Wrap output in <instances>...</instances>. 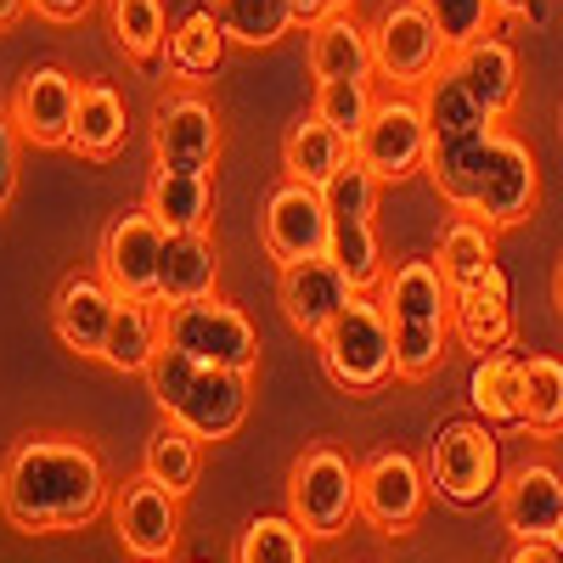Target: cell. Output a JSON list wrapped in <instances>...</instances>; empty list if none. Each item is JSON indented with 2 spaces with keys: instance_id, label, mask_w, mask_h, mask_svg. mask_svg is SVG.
<instances>
[{
  "instance_id": "cell-1",
  "label": "cell",
  "mask_w": 563,
  "mask_h": 563,
  "mask_svg": "<svg viewBox=\"0 0 563 563\" xmlns=\"http://www.w3.org/2000/svg\"><path fill=\"white\" fill-rule=\"evenodd\" d=\"M113 507L102 451L85 434H23L0 456V512L23 536H68Z\"/></svg>"
},
{
  "instance_id": "cell-2",
  "label": "cell",
  "mask_w": 563,
  "mask_h": 563,
  "mask_svg": "<svg viewBox=\"0 0 563 563\" xmlns=\"http://www.w3.org/2000/svg\"><path fill=\"white\" fill-rule=\"evenodd\" d=\"M249 378L254 372H231V366H209V361H192L186 350L164 344L147 366V395L153 406L180 422V429H192L203 445H220L231 440L249 422Z\"/></svg>"
},
{
  "instance_id": "cell-3",
  "label": "cell",
  "mask_w": 563,
  "mask_h": 563,
  "mask_svg": "<svg viewBox=\"0 0 563 563\" xmlns=\"http://www.w3.org/2000/svg\"><path fill=\"white\" fill-rule=\"evenodd\" d=\"M395 321V378H429L451 350V282L434 260H400L378 282Z\"/></svg>"
},
{
  "instance_id": "cell-4",
  "label": "cell",
  "mask_w": 563,
  "mask_h": 563,
  "mask_svg": "<svg viewBox=\"0 0 563 563\" xmlns=\"http://www.w3.org/2000/svg\"><path fill=\"white\" fill-rule=\"evenodd\" d=\"M316 350H321L327 378L344 395H378L395 378V321H389L384 299L355 294L333 321H327Z\"/></svg>"
},
{
  "instance_id": "cell-5",
  "label": "cell",
  "mask_w": 563,
  "mask_h": 563,
  "mask_svg": "<svg viewBox=\"0 0 563 563\" xmlns=\"http://www.w3.org/2000/svg\"><path fill=\"white\" fill-rule=\"evenodd\" d=\"M355 474L361 467L339 445H305L299 451L294 474H288V512L310 541H333L350 530V519H361Z\"/></svg>"
},
{
  "instance_id": "cell-6",
  "label": "cell",
  "mask_w": 563,
  "mask_h": 563,
  "mask_svg": "<svg viewBox=\"0 0 563 563\" xmlns=\"http://www.w3.org/2000/svg\"><path fill=\"white\" fill-rule=\"evenodd\" d=\"M429 490L451 507H479L501 490V445L490 422L456 417L429 440Z\"/></svg>"
},
{
  "instance_id": "cell-7",
  "label": "cell",
  "mask_w": 563,
  "mask_h": 563,
  "mask_svg": "<svg viewBox=\"0 0 563 563\" xmlns=\"http://www.w3.org/2000/svg\"><path fill=\"white\" fill-rule=\"evenodd\" d=\"M164 344L186 350L192 361L209 366H231V372H254L260 366V333L254 321L225 305V299H192V305H164Z\"/></svg>"
},
{
  "instance_id": "cell-8",
  "label": "cell",
  "mask_w": 563,
  "mask_h": 563,
  "mask_svg": "<svg viewBox=\"0 0 563 563\" xmlns=\"http://www.w3.org/2000/svg\"><path fill=\"white\" fill-rule=\"evenodd\" d=\"M372 57H378V79H389L395 90H422L440 63H445V40L429 18L422 0H389L372 18Z\"/></svg>"
},
{
  "instance_id": "cell-9",
  "label": "cell",
  "mask_w": 563,
  "mask_h": 563,
  "mask_svg": "<svg viewBox=\"0 0 563 563\" xmlns=\"http://www.w3.org/2000/svg\"><path fill=\"white\" fill-rule=\"evenodd\" d=\"M429 147H434V135H429V119H422V102L411 97V90L378 97L366 130L355 135V158L384 186L389 180H411L422 164H429Z\"/></svg>"
},
{
  "instance_id": "cell-10",
  "label": "cell",
  "mask_w": 563,
  "mask_h": 563,
  "mask_svg": "<svg viewBox=\"0 0 563 563\" xmlns=\"http://www.w3.org/2000/svg\"><path fill=\"white\" fill-rule=\"evenodd\" d=\"M164 220L141 203V209H119L102 231L97 249V271L119 299H153L158 305V254H164Z\"/></svg>"
},
{
  "instance_id": "cell-11",
  "label": "cell",
  "mask_w": 563,
  "mask_h": 563,
  "mask_svg": "<svg viewBox=\"0 0 563 563\" xmlns=\"http://www.w3.org/2000/svg\"><path fill=\"white\" fill-rule=\"evenodd\" d=\"M355 501H361V519L378 536H406L422 519V501H429V467L406 451L366 456L355 474Z\"/></svg>"
},
{
  "instance_id": "cell-12",
  "label": "cell",
  "mask_w": 563,
  "mask_h": 563,
  "mask_svg": "<svg viewBox=\"0 0 563 563\" xmlns=\"http://www.w3.org/2000/svg\"><path fill=\"white\" fill-rule=\"evenodd\" d=\"M260 243H265V254L276 260V271H282V265H299V260H321L327 243H333V214H327L321 186L282 180L276 192L265 198Z\"/></svg>"
},
{
  "instance_id": "cell-13",
  "label": "cell",
  "mask_w": 563,
  "mask_h": 563,
  "mask_svg": "<svg viewBox=\"0 0 563 563\" xmlns=\"http://www.w3.org/2000/svg\"><path fill=\"white\" fill-rule=\"evenodd\" d=\"M113 530H119V541H124L130 558L169 563V552L180 547V496L164 490L147 474L124 479L113 490Z\"/></svg>"
},
{
  "instance_id": "cell-14",
  "label": "cell",
  "mask_w": 563,
  "mask_h": 563,
  "mask_svg": "<svg viewBox=\"0 0 563 563\" xmlns=\"http://www.w3.org/2000/svg\"><path fill=\"white\" fill-rule=\"evenodd\" d=\"M74 108H79V79L57 63H40L18 79L7 113H12V124L29 147H68Z\"/></svg>"
},
{
  "instance_id": "cell-15",
  "label": "cell",
  "mask_w": 563,
  "mask_h": 563,
  "mask_svg": "<svg viewBox=\"0 0 563 563\" xmlns=\"http://www.w3.org/2000/svg\"><path fill=\"white\" fill-rule=\"evenodd\" d=\"M496 512L512 541H558V525H563V474L552 462L530 456L519 462L512 474H501V490H496Z\"/></svg>"
},
{
  "instance_id": "cell-16",
  "label": "cell",
  "mask_w": 563,
  "mask_h": 563,
  "mask_svg": "<svg viewBox=\"0 0 563 563\" xmlns=\"http://www.w3.org/2000/svg\"><path fill=\"white\" fill-rule=\"evenodd\" d=\"M536 192H541L536 153L525 147L519 135H501V130H496V147H490V164H485V180H479L474 220H485L490 231H507V225L530 220Z\"/></svg>"
},
{
  "instance_id": "cell-17",
  "label": "cell",
  "mask_w": 563,
  "mask_h": 563,
  "mask_svg": "<svg viewBox=\"0 0 563 563\" xmlns=\"http://www.w3.org/2000/svg\"><path fill=\"white\" fill-rule=\"evenodd\" d=\"M153 158L169 169H214L220 158V113L198 90H175L153 113Z\"/></svg>"
},
{
  "instance_id": "cell-18",
  "label": "cell",
  "mask_w": 563,
  "mask_h": 563,
  "mask_svg": "<svg viewBox=\"0 0 563 563\" xmlns=\"http://www.w3.org/2000/svg\"><path fill=\"white\" fill-rule=\"evenodd\" d=\"M113 310H119V294L102 282V271H68L63 288L52 294V327L63 350H74L79 361H102Z\"/></svg>"
},
{
  "instance_id": "cell-19",
  "label": "cell",
  "mask_w": 563,
  "mask_h": 563,
  "mask_svg": "<svg viewBox=\"0 0 563 563\" xmlns=\"http://www.w3.org/2000/svg\"><path fill=\"white\" fill-rule=\"evenodd\" d=\"M350 299H355L350 276L327 254L321 260H299V265H282V276H276V305H282V316H288L294 333H305V339H321L327 321H333Z\"/></svg>"
},
{
  "instance_id": "cell-20",
  "label": "cell",
  "mask_w": 563,
  "mask_h": 563,
  "mask_svg": "<svg viewBox=\"0 0 563 563\" xmlns=\"http://www.w3.org/2000/svg\"><path fill=\"white\" fill-rule=\"evenodd\" d=\"M451 339L474 361L512 350V288H507L501 265H490L479 282L451 294Z\"/></svg>"
},
{
  "instance_id": "cell-21",
  "label": "cell",
  "mask_w": 563,
  "mask_h": 563,
  "mask_svg": "<svg viewBox=\"0 0 563 563\" xmlns=\"http://www.w3.org/2000/svg\"><path fill=\"white\" fill-rule=\"evenodd\" d=\"M316 85L321 79H378V57H372V23L355 12H333L310 23V52H305Z\"/></svg>"
},
{
  "instance_id": "cell-22",
  "label": "cell",
  "mask_w": 563,
  "mask_h": 563,
  "mask_svg": "<svg viewBox=\"0 0 563 563\" xmlns=\"http://www.w3.org/2000/svg\"><path fill=\"white\" fill-rule=\"evenodd\" d=\"M124 135H130V108L108 79H85L79 85V108H74V130H68V153L90 158V164H108L124 153Z\"/></svg>"
},
{
  "instance_id": "cell-23",
  "label": "cell",
  "mask_w": 563,
  "mask_h": 563,
  "mask_svg": "<svg viewBox=\"0 0 563 563\" xmlns=\"http://www.w3.org/2000/svg\"><path fill=\"white\" fill-rule=\"evenodd\" d=\"M220 282V254L209 231H169L158 254V305H192L209 299Z\"/></svg>"
},
{
  "instance_id": "cell-24",
  "label": "cell",
  "mask_w": 563,
  "mask_h": 563,
  "mask_svg": "<svg viewBox=\"0 0 563 563\" xmlns=\"http://www.w3.org/2000/svg\"><path fill=\"white\" fill-rule=\"evenodd\" d=\"M490 147H496V130H479V135H456V141H434L429 147V180L434 192L445 198V209L456 214H474L479 203V180H485V164H490Z\"/></svg>"
},
{
  "instance_id": "cell-25",
  "label": "cell",
  "mask_w": 563,
  "mask_h": 563,
  "mask_svg": "<svg viewBox=\"0 0 563 563\" xmlns=\"http://www.w3.org/2000/svg\"><path fill=\"white\" fill-rule=\"evenodd\" d=\"M445 63L456 68V79L474 90V97H479L496 119L519 102V57H512L507 40L485 34V40H474V45H462V52H451Z\"/></svg>"
},
{
  "instance_id": "cell-26",
  "label": "cell",
  "mask_w": 563,
  "mask_h": 563,
  "mask_svg": "<svg viewBox=\"0 0 563 563\" xmlns=\"http://www.w3.org/2000/svg\"><path fill=\"white\" fill-rule=\"evenodd\" d=\"M147 209L164 220V231H209V220H214V175L158 164L153 180H147Z\"/></svg>"
},
{
  "instance_id": "cell-27",
  "label": "cell",
  "mask_w": 563,
  "mask_h": 563,
  "mask_svg": "<svg viewBox=\"0 0 563 563\" xmlns=\"http://www.w3.org/2000/svg\"><path fill=\"white\" fill-rule=\"evenodd\" d=\"M467 400L490 429H525V355H479L474 378H467Z\"/></svg>"
},
{
  "instance_id": "cell-28",
  "label": "cell",
  "mask_w": 563,
  "mask_h": 563,
  "mask_svg": "<svg viewBox=\"0 0 563 563\" xmlns=\"http://www.w3.org/2000/svg\"><path fill=\"white\" fill-rule=\"evenodd\" d=\"M164 305H153V299H119V310H113V327H108V344H102V366H113V372H141L147 378V366H153V355L164 350Z\"/></svg>"
},
{
  "instance_id": "cell-29",
  "label": "cell",
  "mask_w": 563,
  "mask_h": 563,
  "mask_svg": "<svg viewBox=\"0 0 563 563\" xmlns=\"http://www.w3.org/2000/svg\"><path fill=\"white\" fill-rule=\"evenodd\" d=\"M417 102H422V119H429V135H434V141H456V135L496 130V113L456 79L451 63H440V74L417 90Z\"/></svg>"
},
{
  "instance_id": "cell-30",
  "label": "cell",
  "mask_w": 563,
  "mask_h": 563,
  "mask_svg": "<svg viewBox=\"0 0 563 563\" xmlns=\"http://www.w3.org/2000/svg\"><path fill=\"white\" fill-rule=\"evenodd\" d=\"M225 45H231V34H225V23H220L214 7H186L169 23V74L186 79V85L209 79L225 63Z\"/></svg>"
},
{
  "instance_id": "cell-31",
  "label": "cell",
  "mask_w": 563,
  "mask_h": 563,
  "mask_svg": "<svg viewBox=\"0 0 563 563\" xmlns=\"http://www.w3.org/2000/svg\"><path fill=\"white\" fill-rule=\"evenodd\" d=\"M350 158H355L350 135H339L333 124L316 119V113H305L288 130V141H282V169H288V180H305V186H327L333 169H344Z\"/></svg>"
},
{
  "instance_id": "cell-32",
  "label": "cell",
  "mask_w": 563,
  "mask_h": 563,
  "mask_svg": "<svg viewBox=\"0 0 563 563\" xmlns=\"http://www.w3.org/2000/svg\"><path fill=\"white\" fill-rule=\"evenodd\" d=\"M108 18H113V40L119 52L135 68H164L169 63V18H164V0H108Z\"/></svg>"
},
{
  "instance_id": "cell-33",
  "label": "cell",
  "mask_w": 563,
  "mask_h": 563,
  "mask_svg": "<svg viewBox=\"0 0 563 563\" xmlns=\"http://www.w3.org/2000/svg\"><path fill=\"white\" fill-rule=\"evenodd\" d=\"M141 474L147 479H158L164 490H175V496H186L198 485V474H203V440L192 434V429H180V422H158V429L147 434V451H141Z\"/></svg>"
},
{
  "instance_id": "cell-34",
  "label": "cell",
  "mask_w": 563,
  "mask_h": 563,
  "mask_svg": "<svg viewBox=\"0 0 563 563\" xmlns=\"http://www.w3.org/2000/svg\"><path fill=\"white\" fill-rule=\"evenodd\" d=\"M440 276L451 282V294L467 288V282H479L490 265H496V231L474 214H456L445 225V238H440V254H434Z\"/></svg>"
},
{
  "instance_id": "cell-35",
  "label": "cell",
  "mask_w": 563,
  "mask_h": 563,
  "mask_svg": "<svg viewBox=\"0 0 563 563\" xmlns=\"http://www.w3.org/2000/svg\"><path fill=\"white\" fill-rule=\"evenodd\" d=\"M327 260H333L355 294H372L384 282V243H378V225L372 220H333V243H327Z\"/></svg>"
},
{
  "instance_id": "cell-36",
  "label": "cell",
  "mask_w": 563,
  "mask_h": 563,
  "mask_svg": "<svg viewBox=\"0 0 563 563\" xmlns=\"http://www.w3.org/2000/svg\"><path fill=\"white\" fill-rule=\"evenodd\" d=\"M214 12L225 23V34L238 40V45H276V40H288L299 29V12H294V0H214Z\"/></svg>"
},
{
  "instance_id": "cell-37",
  "label": "cell",
  "mask_w": 563,
  "mask_h": 563,
  "mask_svg": "<svg viewBox=\"0 0 563 563\" xmlns=\"http://www.w3.org/2000/svg\"><path fill=\"white\" fill-rule=\"evenodd\" d=\"M238 563H310V536L294 512H260L238 536Z\"/></svg>"
},
{
  "instance_id": "cell-38",
  "label": "cell",
  "mask_w": 563,
  "mask_h": 563,
  "mask_svg": "<svg viewBox=\"0 0 563 563\" xmlns=\"http://www.w3.org/2000/svg\"><path fill=\"white\" fill-rule=\"evenodd\" d=\"M525 429L536 440L563 434V361L558 355H525Z\"/></svg>"
},
{
  "instance_id": "cell-39",
  "label": "cell",
  "mask_w": 563,
  "mask_h": 563,
  "mask_svg": "<svg viewBox=\"0 0 563 563\" xmlns=\"http://www.w3.org/2000/svg\"><path fill=\"white\" fill-rule=\"evenodd\" d=\"M372 108H378V90H372V79H321V85H316V102H310L316 119H327L339 135H350V147H355V135L366 130Z\"/></svg>"
},
{
  "instance_id": "cell-40",
  "label": "cell",
  "mask_w": 563,
  "mask_h": 563,
  "mask_svg": "<svg viewBox=\"0 0 563 563\" xmlns=\"http://www.w3.org/2000/svg\"><path fill=\"white\" fill-rule=\"evenodd\" d=\"M378 175H372L361 158H350L344 169H333V180L321 186V198H327V214L333 220H372L378 214Z\"/></svg>"
},
{
  "instance_id": "cell-41",
  "label": "cell",
  "mask_w": 563,
  "mask_h": 563,
  "mask_svg": "<svg viewBox=\"0 0 563 563\" xmlns=\"http://www.w3.org/2000/svg\"><path fill=\"white\" fill-rule=\"evenodd\" d=\"M422 7H429V18H434V29L445 40V57L462 52V45H474V40H485L490 18H496L490 0H422Z\"/></svg>"
},
{
  "instance_id": "cell-42",
  "label": "cell",
  "mask_w": 563,
  "mask_h": 563,
  "mask_svg": "<svg viewBox=\"0 0 563 563\" xmlns=\"http://www.w3.org/2000/svg\"><path fill=\"white\" fill-rule=\"evenodd\" d=\"M18 124H12V113H0V209H7L12 198H18Z\"/></svg>"
},
{
  "instance_id": "cell-43",
  "label": "cell",
  "mask_w": 563,
  "mask_h": 563,
  "mask_svg": "<svg viewBox=\"0 0 563 563\" xmlns=\"http://www.w3.org/2000/svg\"><path fill=\"white\" fill-rule=\"evenodd\" d=\"M29 7L40 18H52V23H85L90 12H97V0H29Z\"/></svg>"
},
{
  "instance_id": "cell-44",
  "label": "cell",
  "mask_w": 563,
  "mask_h": 563,
  "mask_svg": "<svg viewBox=\"0 0 563 563\" xmlns=\"http://www.w3.org/2000/svg\"><path fill=\"white\" fill-rule=\"evenodd\" d=\"M507 563H563V552H558V541H512Z\"/></svg>"
},
{
  "instance_id": "cell-45",
  "label": "cell",
  "mask_w": 563,
  "mask_h": 563,
  "mask_svg": "<svg viewBox=\"0 0 563 563\" xmlns=\"http://www.w3.org/2000/svg\"><path fill=\"white\" fill-rule=\"evenodd\" d=\"M355 0H294V12L299 23H321V18H333V12H350Z\"/></svg>"
},
{
  "instance_id": "cell-46",
  "label": "cell",
  "mask_w": 563,
  "mask_h": 563,
  "mask_svg": "<svg viewBox=\"0 0 563 563\" xmlns=\"http://www.w3.org/2000/svg\"><path fill=\"white\" fill-rule=\"evenodd\" d=\"M23 12H29V0H0V34H7Z\"/></svg>"
},
{
  "instance_id": "cell-47",
  "label": "cell",
  "mask_w": 563,
  "mask_h": 563,
  "mask_svg": "<svg viewBox=\"0 0 563 563\" xmlns=\"http://www.w3.org/2000/svg\"><path fill=\"white\" fill-rule=\"evenodd\" d=\"M490 7H496V12H507V18H519V12H530V7H536V0H490Z\"/></svg>"
},
{
  "instance_id": "cell-48",
  "label": "cell",
  "mask_w": 563,
  "mask_h": 563,
  "mask_svg": "<svg viewBox=\"0 0 563 563\" xmlns=\"http://www.w3.org/2000/svg\"><path fill=\"white\" fill-rule=\"evenodd\" d=\"M558 310H563V265H558Z\"/></svg>"
},
{
  "instance_id": "cell-49",
  "label": "cell",
  "mask_w": 563,
  "mask_h": 563,
  "mask_svg": "<svg viewBox=\"0 0 563 563\" xmlns=\"http://www.w3.org/2000/svg\"><path fill=\"white\" fill-rule=\"evenodd\" d=\"M558 552H563V525H558Z\"/></svg>"
},
{
  "instance_id": "cell-50",
  "label": "cell",
  "mask_w": 563,
  "mask_h": 563,
  "mask_svg": "<svg viewBox=\"0 0 563 563\" xmlns=\"http://www.w3.org/2000/svg\"><path fill=\"white\" fill-rule=\"evenodd\" d=\"M135 563H147V558H135Z\"/></svg>"
},
{
  "instance_id": "cell-51",
  "label": "cell",
  "mask_w": 563,
  "mask_h": 563,
  "mask_svg": "<svg viewBox=\"0 0 563 563\" xmlns=\"http://www.w3.org/2000/svg\"><path fill=\"white\" fill-rule=\"evenodd\" d=\"M198 563H203V558H198Z\"/></svg>"
}]
</instances>
